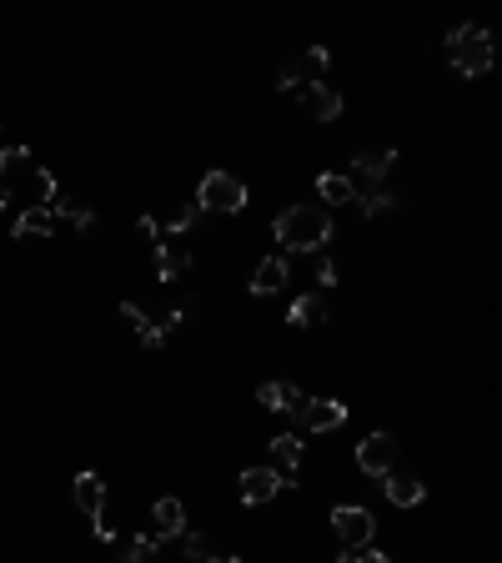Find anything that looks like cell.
Returning a JSON list of instances; mask_svg holds the SVG:
<instances>
[{"instance_id":"ac0fdd59","label":"cell","mask_w":502,"mask_h":563,"mask_svg":"<svg viewBox=\"0 0 502 563\" xmlns=\"http://www.w3.org/2000/svg\"><path fill=\"white\" fill-rule=\"evenodd\" d=\"M317 197L331 201V207H347V201H357V186H351V176L327 171V176H317Z\"/></svg>"},{"instance_id":"ffe728a7","label":"cell","mask_w":502,"mask_h":563,"mask_svg":"<svg viewBox=\"0 0 502 563\" xmlns=\"http://www.w3.org/2000/svg\"><path fill=\"white\" fill-rule=\"evenodd\" d=\"M392 166H397V151H392V146H387V151H361V156H357V171H361L367 181H382Z\"/></svg>"},{"instance_id":"5b68a950","label":"cell","mask_w":502,"mask_h":563,"mask_svg":"<svg viewBox=\"0 0 502 563\" xmlns=\"http://www.w3.org/2000/svg\"><path fill=\"white\" fill-rule=\"evenodd\" d=\"M392 462H397V438H392V432H367V438L357 442V468L367 473V478H387Z\"/></svg>"},{"instance_id":"5bb4252c","label":"cell","mask_w":502,"mask_h":563,"mask_svg":"<svg viewBox=\"0 0 502 563\" xmlns=\"http://www.w3.org/2000/svg\"><path fill=\"white\" fill-rule=\"evenodd\" d=\"M256 402H261V408H271V412H297L307 398H301L297 382H261V388H256Z\"/></svg>"},{"instance_id":"277c9868","label":"cell","mask_w":502,"mask_h":563,"mask_svg":"<svg viewBox=\"0 0 502 563\" xmlns=\"http://www.w3.org/2000/svg\"><path fill=\"white\" fill-rule=\"evenodd\" d=\"M331 528H337V538H341V548H347V553L371 548V538H377V523H371V513H367V508H351V503L331 508Z\"/></svg>"},{"instance_id":"6da1fadb","label":"cell","mask_w":502,"mask_h":563,"mask_svg":"<svg viewBox=\"0 0 502 563\" xmlns=\"http://www.w3.org/2000/svg\"><path fill=\"white\" fill-rule=\"evenodd\" d=\"M271 237L281 241V251H321L331 241V217L321 207H287L271 221Z\"/></svg>"},{"instance_id":"d6a6232c","label":"cell","mask_w":502,"mask_h":563,"mask_svg":"<svg viewBox=\"0 0 502 563\" xmlns=\"http://www.w3.org/2000/svg\"><path fill=\"white\" fill-rule=\"evenodd\" d=\"M331 563H351V553H337V558H331Z\"/></svg>"},{"instance_id":"e575fe53","label":"cell","mask_w":502,"mask_h":563,"mask_svg":"<svg viewBox=\"0 0 502 563\" xmlns=\"http://www.w3.org/2000/svg\"><path fill=\"white\" fill-rule=\"evenodd\" d=\"M0 207H5V186H0Z\"/></svg>"},{"instance_id":"1f68e13d","label":"cell","mask_w":502,"mask_h":563,"mask_svg":"<svg viewBox=\"0 0 502 563\" xmlns=\"http://www.w3.org/2000/svg\"><path fill=\"white\" fill-rule=\"evenodd\" d=\"M136 227H141V231H146V237H151V241H156V237H161V221H156V217H141V221H136Z\"/></svg>"},{"instance_id":"8992f818","label":"cell","mask_w":502,"mask_h":563,"mask_svg":"<svg viewBox=\"0 0 502 563\" xmlns=\"http://www.w3.org/2000/svg\"><path fill=\"white\" fill-rule=\"evenodd\" d=\"M291 418H297L307 432H331V428H341V422H347V402H337V398H311V402H301Z\"/></svg>"},{"instance_id":"3957f363","label":"cell","mask_w":502,"mask_h":563,"mask_svg":"<svg viewBox=\"0 0 502 563\" xmlns=\"http://www.w3.org/2000/svg\"><path fill=\"white\" fill-rule=\"evenodd\" d=\"M196 207L201 211H241L246 207V186H241L231 171H206L196 191Z\"/></svg>"},{"instance_id":"2e32d148","label":"cell","mask_w":502,"mask_h":563,"mask_svg":"<svg viewBox=\"0 0 502 563\" xmlns=\"http://www.w3.org/2000/svg\"><path fill=\"white\" fill-rule=\"evenodd\" d=\"M287 322L291 327H321V322H327V302H321L317 292H301V297L287 307Z\"/></svg>"},{"instance_id":"ba28073f","label":"cell","mask_w":502,"mask_h":563,"mask_svg":"<svg viewBox=\"0 0 502 563\" xmlns=\"http://www.w3.org/2000/svg\"><path fill=\"white\" fill-rule=\"evenodd\" d=\"M281 488H287V483H281L277 468H246L241 473V503H251V508H256V503H271Z\"/></svg>"},{"instance_id":"83f0119b","label":"cell","mask_w":502,"mask_h":563,"mask_svg":"<svg viewBox=\"0 0 502 563\" xmlns=\"http://www.w3.org/2000/svg\"><path fill=\"white\" fill-rule=\"evenodd\" d=\"M120 317H126V322H131V327H136V332H141V327H146V322H151L146 312L136 307V302H120Z\"/></svg>"},{"instance_id":"30bf717a","label":"cell","mask_w":502,"mask_h":563,"mask_svg":"<svg viewBox=\"0 0 502 563\" xmlns=\"http://www.w3.org/2000/svg\"><path fill=\"white\" fill-rule=\"evenodd\" d=\"M382 493H387V503H397V508H417V503L427 498V483H422L417 473H387Z\"/></svg>"},{"instance_id":"cb8c5ba5","label":"cell","mask_w":502,"mask_h":563,"mask_svg":"<svg viewBox=\"0 0 502 563\" xmlns=\"http://www.w3.org/2000/svg\"><path fill=\"white\" fill-rule=\"evenodd\" d=\"M181 553H186L191 563H211L216 553H211V538H201V533H181Z\"/></svg>"},{"instance_id":"4316f807","label":"cell","mask_w":502,"mask_h":563,"mask_svg":"<svg viewBox=\"0 0 502 563\" xmlns=\"http://www.w3.org/2000/svg\"><path fill=\"white\" fill-rule=\"evenodd\" d=\"M136 337H141V347H161V342H166V327H161V322H146Z\"/></svg>"},{"instance_id":"d6986e66","label":"cell","mask_w":502,"mask_h":563,"mask_svg":"<svg viewBox=\"0 0 502 563\" xmlns=\"http://www.w3.org/2000/svg\"><path fill=\"white\" fill-rule=\"evenodd\" d=\"M20 171H30V146H0V186L10 191Z\"/></svg>"},{"instance_id":"8fae6325","label":"cell","mask_w":502,"mask_h":563,"mask_svg":"<svg viewBox=\"0 0 502 563\" xmlns=\"http://www.w3.org/2000/svg\"><path fill=\"white\" fill-rule=\"evenodd\" d=\"M301 438L297 432H281V438H271V462H277V473H281V483L291 488V478H297V468H301Z\"/></svg>"},{"instance_id":"603a6c76","label":"cell","mask_w":502,"mask_h":563,"mask_svg":"<svg viewBox=\"0 0 502 563\" xmlns=\"http://www.w3.org/2000/svg\"><path fill=\"white\" fill-rule=\"evenodd\" d=\"M307 76H311L307 60H287V66H281V76H277V90H301V86H307Z\"/></svg>"},{"instance_id":"d4e9b609","label":"cell","mask_w":502,"mask_h":563,"mask_svg":"<svg viewBox=\"0 0 502 563\" xmlns=\"http://www.w3.org/2000/svg\"><path fill=\"white\" fill-rule=\"evenodd\" d=\"M361 211L367 217H387V211H397V197H387V191H367V197H357Z\"/></svg>"},{"instance_id":"836d02e7","label":"cell","mask_w":502,"mask_h":563,"mask_svg":"<svg viewBox=\"0 0 502 563\" xmlns=\"http://www.w3.org/2000/svg\"><path fill=\"white\" fill-rule=\"evenodd\" d=\"M211 563H241V558H236V553H231V558H211Z\"/></svg>"},{"instance_id":"4dcf8cb0","label":"cell","mask_w":502,"mask_h":563,"mask_svg":"<svg viewBox=\"0 0 502 563\" xmlns=\"http://www.w3.org/2000/svg\"><path fill=\"white\" fill-rule=\"evenodd\" d=\"M351 563H392L387 553H377V548H361V553H351Z\"/></svg>"},{"instance_id":"f546056e","label":"cell","mask_w":502,"mask_h":563,"mask_svg":"<svg viewBox=\"0 0 502 563\" xmlns=\"http://www.w3.org/2000/svg\"><path fill=\"white\" fill-rule=\"evenodd\" d=\"M301 60H307V66H311V70H327V66H331V56H327V46H311V50H307V56H301Z\"/></svg>"},{"instance_id":"e0dca14e","label":"cell","mask_w":502,"mask_h":563,"mask_svg":"<svg viewBox=\"0 0 502 563\" xmlns=\"http://www.w3.org/2000/svg\"><path fill=\"white\" fill-rule=\"evenodd\" d=\"M156 247V277L161 282H181L191 271V251H171V241H151Z\"/></svg>"},{"instance_id":"4fadbf2b","label":"cell","mask_w":502,"mask_h":563,"mask_svg":"<svg viewBox=\"0 0 502 563\" xmlns=\"http://www.w3.org/2000/svg\"><path fill=\"white\" fill-rule=\"evenodd\" d=\"M287 257H267V261H256V271H251V297H271V292H281L287 287Z\"/></svg>"},{"instance_id":"484cf974","label":"cell","mask_w":502,"mask_h":563,"mask_svg":"<svg viewBox=\"0 0 502 563\" xmlns=\"http://www.w3.org/2000/svg\"><path fill=\"white\" fill-rule=\"evenodd\" d=\"M66 221L80 231V237H90V231H96V211H90V207H80V201H76V211H70Z\"/></svg>"},{"instance_id":"f1b7e54d","label":"cell","mask_w":502,"mask_h":563,"mask_svg":"<svg viewBox=\"0 0 502 563\" xmlns=\"http://www.w3.org/2000/svg\"><path fill=\"white\" fill-rule=\"evenodd\" d=\"M317 287H321V292L337 287V261H321V267H317Z\"/></svg>"},{"instance_id":"52a82bcc","label":"cell","mask_w":502,"mask_h":563,"mask_svg":"<svg viewBox=\"0 0 502 563\" xmlns=\"http://www.w3.org/2000/svg\"><path fill=\"white\" fill-rule=\"evenodd\" d=\"M70 503H76L90 523L106 518V483H100L96 473H76V483H70Z\"/></svg>"},{"instance_id":"44dd1931","label":"cell","mask_w":502,"mask_h":563,"mask_svg":"<svg viewBox=\"0 0 502 563\" xmlns=\"http://www.w3.org/2000/svg\"><path fill=\"white\" fill-rule=\"evenodd\" d=\"M201 217H206V211H201L196 201H186V207H181V211H176V217H171V221H161V231H166V237H186V231L196 227Z\"/></svg>"},{"instance_id":"7c38bea8","label":"cell","mask_w":502,"mask_h":563,"mask_svg":"<svg viewBox=\"0 0 502 563\" xmlns=\"http://www.w3.org/2000/svg\"><path fill=\"white\" fill-rule=\"evenodd\" d=\"M151 523H156V538L171 543L186 533V508H181V498H161L156 508H151Z\"/></svg>"},{"instance_id":"9c48e42d","label":"cell","mask_w":502,"mask_h":563,"mask_svg":"<svg viewBox=\"0 0 502 563\" xmlns=\"http://www.w3.org/2000/svg\"><path fill=\"white\" fill-rule=\"evenodd\" d=\"M297 96H301V106H307L311 121H337V116H341V96L327 86V80H307Z\"/></svg>"},{"instance_id":"7a4b0ae2","label":"cell","mask_w":502,"mask_h":563,"mask_svg":"<svg viewBox=\"0 0 502 563\" xmlns=\"http://www.w3.org/2000/svg\"><path fill=\"white\" fill-rule=\"evenodd\" d=\"M447 50L462 76H487L492 70V30L487 26H457L447 36Z\"/></svg>"},{"instance_id":"7402d4cb","label":"cell","mask_w":502,"mask_h":563,"mask_svg":"<svg viewBox=\"0 0 502 563\" xmlns=\"http://www.w3.org/2000/svg\"><path fill=\"white\" fill-rule=\"evenodd\" d=\"M166 548V543L156 538V533H141L136 543H131V553H126V563H156V553Z\"/></svg>"},{"instance_id":"9a60e30c","label":"cell","mask_w":502,"mask_h":563,"mask_svg":"<svg viewBox=\"0 0 502 563\" xmlns=\"http://www.w3.org/2000/svg\"><path fill=\"white\" fill-rule=\"evenodd\" d=\"M50 231H56V217H50L46 207H26V211L16 217V241H30V237L46 241Z\"/></svg>"}]
</instances>
